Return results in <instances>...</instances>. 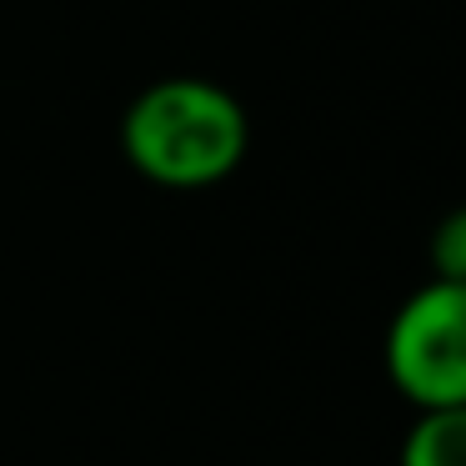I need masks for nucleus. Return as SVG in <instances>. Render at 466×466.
I'll use <instances>...</instances> for the list:
<instances>
[{
    "label": "nucleus",
    "instance_id": "nucleus-1",
    "mask_svg": "<svg viewBox=\"0 0 466 466\" xmlns=\"http://www.w3.org/2000/svg\"><path fill=\"white\" fill-rule=\"evenodd\" d=\"M251 151V121L231 86L211 76H161L121 116V156L161 191H211Z\"/></svg>",
    "mask_w": 466,
    "mask_h": 466
},
{
    "label": "nucleus",
    "instance_id": "nucleus-2",
    "mask_svg": "<svg viewBox=\"0 0 466 466\" xmlns=\"http://www.w3.org/2000/svg\"><path fill=\"white\" fill-rule=\"evenodd\" d=\"M386 376L416 411L466 406V281H421L386 326Z\"/></svg>",
    "mask_w": 466,
    "mask_h": 466
},
{
    "label": "nucleus",
    "instance_id": "nucleus-3",
    "mask_svg": "<svg viewBox=\"0 0 466 466\" xmlns=\"http://www.w3.org/2000/svg\"><path fill=\"white\" fill-rule=\"evenodd\" d=\"M396 466H466V406L451 411H416L401 436Z\"/></svg>",
    "mask_w": 466,
    "mask_h": 466
},
{
    "label": "nucleus",
    "instance_id": "nucleus-4",
    "mask_svg": "<svg viewBox=\"0 0 466 466\" xmlns=\"http://www.w3.org/2000/svg\"><path fill=\"white\" fill-rule=\"evenodd\" d=\"M431 276L436 281H466V216L451 211L431 236Z\"/></svg>",
    "mask_w": 466,
    "mask_h": 466
}]
</instances>
